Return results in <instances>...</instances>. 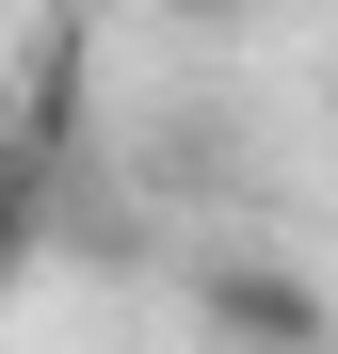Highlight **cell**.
Masks as SVG:
<instances>
[{
    "label": "cell",
    "instance_id": "3",
    "mask_svg": "<svg viewBox=\"0 0 338 354\" xmlns=\"http://www.w3.org/2000/svg\"><path fill=\"white\" fill-rule=\"evenodd\" d=\"M178 17H242V0H178Z\"/></svg>",
    "mask_w": 338,
    "mask_h": 354
},
{
    "label": "cell",
    "instance_id": "1",
    "mask_svg": "<svg viewBox=\"0 0 338 354\" xmlns=\"http://www.w3.org/2000/svg\"><path fill=\"white\" fill-rule=\"evenodd\" d=\"M194 322H209L225 354H338L322 274H290V258H209V274H194Z\"/></svg>",
    "mask_w": 338,
    "mask_h": 354
},
{
    "label": "cell",
    "instance_id": "2",
    "mask_svg": "<svg viewBox=\"0 0 338 354\" xmlns=\"http://www.w3.org/2000/svg\"><path fill=\"white\" fill-rule=\"evenodd\" d=\"M48 209H65V145H48L32 113H0V306H17V274L48 258Z\"/></svg>",
    "mask_w": 338,
    "mask_h": 354
}]
</instances>
